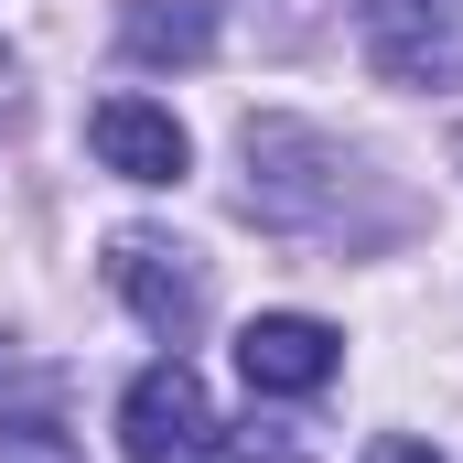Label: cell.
Segmentation results:
<instances>
[{
    "instance_id": "obj_1",
    "label": "cell",
    "mask_w": 463,
    "mask_h": 463,
    "mask_svg": "<svg viewBox=\"0 0 463 463\" xmlns=\"http://www.w3.org/2000/svg\"><path fill=\"white\" fill-rule=\"evenodd\" d=\"M118 442H129V463H227L216 399H205V377H194L184 355H162V366L129 377V399H118Z\"/></svg>"
},
{
    "instance_id": "obj_2",
    "label": "cell",
    "mask_w": 463,
    "mask_h": 463,
    "mask_svg": "<svg viewBox=\"0 0 463 463\" xmlns=\"http://www.w3.org/2000/svg\"><path fill=\"white\" fill-rule=\"evenodd\" d=\"M355 33H366L377 76L463 87V0H355Z\"/></svg>"
},
{
    "instance_id": "obj_3",
    "label": "cell",
    "mask_w": 463,
    "mask_h": 463,
    "mask_svg": "<svg viewBox=\"0 0 463 463\" xmlns=\"http://www.w3.org/2000/svg\"><path fill=\"white\" fill-rule=\"evenodd\" d=\"M109 280H118V302H129L151 335H173V345L205 324V269H194L184 248L140 237V227H129V237H109Z\"/></svg>"
},
{
    "instance_id": "obj_4",
    "label": "cell",
    "mask_w": 463,
    "mask_h": 463,
    "mask_svg": "<svg viewBox=\"0 0 463 463\" xmlns=\"http://www.w3.org/2000/svg\"><path fill=\"white\" fill-rule=\"evenodd\" d=\"M335 366H345V335L313 324V313H259V324L237 335V377H248L259 399H313Z\"/></svg>"
},
{
    "instance_id": "obj_5",
    "label": "cell",
    "mask_w": 463,
    "mask_h": 463,
    "mask_svg": "<svg viewBox=\"0 0 463 463\" xmlns=\"http://www.w3.org/2000/svg\"><path fill=\"white\" fill-rule=\"evenodd\" d=\"M87 151L129 173V184H184V162H194V140H184V118L151 109V98H98L87 109Z\"/></svg>"
},
{
    "instance_id": "obj_6",
    "label": "cell",
    "mask_w": 463,
    "mask_h": 463,
    "mask_svg": "<svg viewBox=\"0 0 463 463\" xmlns=\"http://www.w3.org/2000/svg\"><path fill=\"white\" fill-rule=\"evenodd\" d=\"M118 54L129 65H205L216 54V0H129L118 11Z\"/></svg>"
},
{
    "instance_id": "obj_7",
    "label": "cell",
    "mask_w": 463,
    "mask_h": 463,
    "mask_svg": "<svg viewBox=\"0 0 463 463\" xmlns=\"http://www.w3.org/2000/svg\"><path fill=\"white\" fill-rule=\"evenodd\" d=\"M0 463H76V431L54 410H22V420H0Z\"/></svg>"
},
{
    "instance_id": "obj_8",
    "label": "cell",
    "mask_w": 463,
    "mask_h": 463,
    "mask_svg": "<svg viewBox=\"0 0 463 463\" xmlns=\"http://www.w3.org/2000/svg\"><path fill=\"white\" fill-rule=\"evenodd\" d=\"M227 463H313V431L302 420H248L227 442Z\"/></svg>"
},
{
    "instance_id": "obj_9",
    "label": "cell",
    "mask_w": 463,
    "mask_h": 463,
    "mask_svg": "<svg viewBox=\"0 0 463 463\" xmlns=\"http://www.w3.org/2000/svg\"><path fill=\"white\" fill-rule=\"evenodd\" d=\"M366 463H442L431 442H410V431H388V442H366Z\"/></svg>"
},
{
    "instance_id": "obj_10",
    "label": "cell",
    "mask_w": 463,
    "mask_h": 463,
    "mask_svg": "<svg viewBox=\"0 0 463 463\" xmlns=\"http://www.w3.org/2000/svg\"><path fill=\"white\" fill-rule=\"evenodd\" d=\"M0 98H11V54H0Z\"/></svg>"
}]
</instances>
